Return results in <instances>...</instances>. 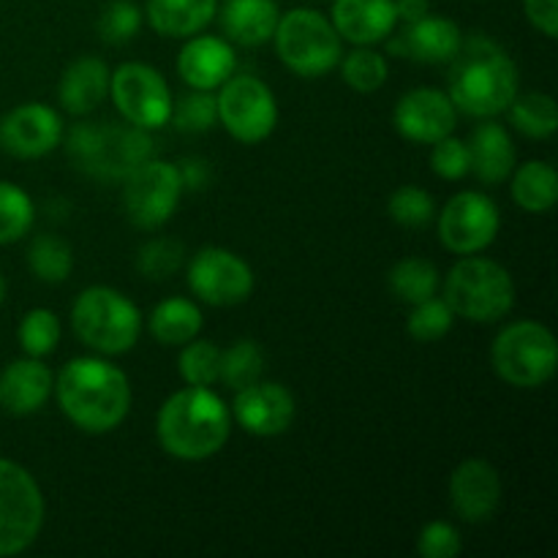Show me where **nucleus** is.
Listing matches in <instances>:
<instances>
[{"label":"nucleus","mask_w":558,"mask_h":558,"mask_svg":"<svg viewBox=\"0 0 558 558\" xmlns=\"http://www.w3.org/2000/svg\"><path fill=\"white\" fill-rule=\"evenodd\" d=\"M434 199L420 185H401L390 196V205H387V213H390L392 221L407 229L428 227L434 221Z\"/></svg>","instance_id":"nucleus-39"},{"label":"nucleus","mask_w":558,"mask_h":558,"mask_svg":"<svg viewBox=\"0 0 558 558\" xmlns=\"http://www.w3.org/2000/svg\"><path fill=\"white\" fill-rule=\"evenodd\" d=\"M174 129L185 131V134H202V131H210L218 123V107L216 98L210 96V90H196L191 96L180 98L178 104H172V118Z\"/></svg>","instance_id":"nucleus-41"},{"label":"nucleus","mask_w":558,"mask_h":558,"mask_svg":"<svg viewBox=\"0 0 558 558\" xmlns=\"http://www.w3.org/2000/svg\"><path fill=\"white\" fill-rule=\"evenodd\" d=\"M156 434L163 450L180 461H205L223 450L232 434V412L210 387L189 385L167 398Z\"/></svg>","instance_id":"nucleus-2"},{"label":"nucleus","mask_w":558,"mask_h":558,"mask_svg":"<svg viewBox=\"0 0 558 558\" xmlns=\"http://www.w3.org/2000/svg\"><path fill=\"white\" fill-rule=\"evenodd\" d=\"M510 123L529 140H548L558 129V109L548 93H523L507 107Z\"/></svg>","instance_id":"nucleus-29"},{"label":"nucleus","mask_w":558,"mask_h":558,"mask_svg":"<svg viewBox=\"0 0 558 558\" xmlns=\"http://www.w3.org/2000/svg\"><path fill=\"white\" fill-rule=\"evenodd\" d=\"M109 96L131 125L153 131L172 118V90L156 69L145 63H123L109 76Z\"/></svg>","instance_id":"nucleus-12"},{"label":"nucleus","mask_w":558,"mask_h":558,"mask_svg":"<svg viewBox=\"0 0 558 558\" xmlns=\"http://www.w3.org/2000/svg\"><path fill=\"white\" fill-rule=\"evenodd\" d=\"M216 14L218 0H147V22L169 38L196 36Z\"/></svg>","instance_id":"nucleus-26"},{"label":"nucleus","mask_w":558,"mask_h":558,"mask_svg":"<svg viewBox=\"0 0 558 558\" xmlns=\"http://www.w3.org/2000/svg\"><path fill=\"white\" fill-rule=\"evenodd\" d=\"M27 267L44 283H63L74 270L71 245L58 234H38L27 248Z\"/></svg>","instance_id":"nucleus-30"},{"label":"nucleus","mask_w":558,"mask_h":558,"mask_svg":"<svg viewBox=\"0 0 558 558\" xmlns=\"http://www.w3.org/2000/svg\"><path fill=\"white\" fill-rule=\"evenodd\" d=\"M44 526V496L33 474L0 458V558L31 548Z\"/></svg>","instance_id":"nucleus-9"},{"label":"nucleus","mask_w":558,"mask_h":558,"mask_svg":"<svg viewBox=\"0 0 558 558\" xmlns=\"http://www.w3.org/2000/svg\"><path fill=\"white\" fill-rule=\"evenodd\" d=\"M466 147L469 172L477 174L480 183H505L515 169V145L501 123L477 125Z\"/></svg>","instance_id":"nucleus-23"},{"label":"nucleus","mask_w":558,"mask_h":558,"mask_svg":"<svg viewBox=\"0 0 558 558\" xmlns=\"http://www.w3.org/2000/svg\"><path fill=\"white\" fill-rule=\"evenodd\" d=\"M180 180H183V189L199 191L205 189V183L210 180V163L202 161V158H185L178 167Z\"/></svg>","instance_id":"nucleus-45"},{"label":"nucleus","mask_w":558,"mask_h":558,"mask_svg":"<svg viewBox=\"0 0 558 558\" xmlns=\"http://www.w3.org/2000/svg\"><path fill=\"white\" fill-rule=\"evenodd\" d=\"M60 341V322L49 308H33L20 322V347L27 357H47Z\"/></svg>","instance_id":"nucleus-35"},{"label":"nucleus","mask_w":558,"mask_h":558,"mask_svg":"<svg viewBox=\"0 0 558 558\" xmlns=\"http://www.w3.org/2000/svg\"><path fill=\"white\" fill-rule=\"evenodd\" d=\"M445 303L461 319L488 325L505 319L512 311L515 283L499 262L469 254L447 276Z\"/></svg>","instance_id":"nucleus-5"},{"label":"nucleus","mask_w":558,"mask_h":558,"mask_svg":"<svg viewBox=\"0 0 558 558\" xmlns=\"http://www.w3.org/2000/svg\"><path fill=\"white\" fill-rule=\"evenodd\" d=\"M142 11L134 0H109L96 22L98 36L107 44H125L140 33Z\"/></svg>","instance_id":"nucleus-40"},{"label":"nucleus","mask_w":558,"mask_h":558,"mask_svg":"<svg viewBox=\"0 0 558 558\" xmlns=\"http://www.w3.org/2000/svg\"><path fill=\"white\" fill-rule=\"evenodd\" d=\"M278 58L298 76L330 74L341 63V36L325 14L314 9H292L278 16L276 33Z\"/></svg>","instance_id":"nucleus-7"},{"label":"nucleus","mask_w":558,"mask_h":558,"mask_svg":"<svg viewBox=\"0 0 558 558\" xmlns=\"http://www.w3.org/2000/svg\"><path fill=\"white\" fill-rule=\"evenodd\" d=\"M276 0H223L221 27L229 41L240 47H262L272 38L278 25Z\"/></svg>","instance_id":"nucleus-24"},{"label":"nucleus","mask_w":558,"mask_h":558,"mask_svg":"<svg viewBox=\"0 0 558 558\" xmlns=\"http://www.w3.org/2000/svg\"><path fill=\"white\" fill-rule=\"evenodd\" d=\"M180 376L185 385L210 387L221 379V349L210 341H189L183 343V352L178 360Z\"/></svg>","instance_id":"nucleus-34"},{"label":"nucleus","mask_w":558,"mask_h":558,"mask_svg":"<svg viewBox=\"0 0 558 558\" xmlns=\"http://www.w3.org/2000/svg\"><path fill=\"white\" fill-rule=\"evenodd\" d=\"M461 44L463 36L456 22L447 16L423 14L420 20L409 22V27L396 41H390V49L417 63H450Z\"/></svg>","instance_id":"nucleus-19"},{"label":"nucleus","mask_w":558,"mask_h":558,"mask_svg":"<svg viewBox=\"0 0 558 558\" xmlns=\"http://www.w3.org/2000/svg\"><path fill=\"white\" fill-rule=\"evenodd\" d=\"M490 360L507 385L534 390L554 379L558 368L556 338L539 322H515L496 336Z\"/></svg>","instance_id":"nucleus-8"},{"label":"nucleus","mask_w":558,"mask_h":558,"mask_svg":"<svg viewBox=\"0 0 558 558\" xmlns=\"http://www.w3.org/2000/svg\"><path fill=\"white\" fill-rule=\"evenodd\" d=\"M461 550V532L447 521L428 523L417 537V554L423 558H456Z\"/></svg>","instance_id":"nucleus-42"},{"label":"nucleus","mask_w":558,"mask_h":558,"mask_svg":"<svg viewBox=\"0 0 558 558\" xmlns=\"http://www.w3.org/2000/svg\"><path fill=\"white\" fill-rule=\"evenodd\" d=\"M390 289L401 303L417 305L423 300L434 298L436 289H439V270L430 265L428 259H401L390 270Z\"/></svg>","instance_id":"nucleus-31"},{"label":"nucleus","mask_w":558,"mask_h":558,"mask_svg":"<svg viewBox=\"0 0 558 558\" xmlns=\"http://www.w3.org/2000/svg\"><path fill=\"white\" fill-rule=\"evenodd\" d=\"M218 123L243 145H256L276 131L278 104L256 76H229L216 98Z\"/></svg>","instance_id":"nucleus-10"},{"label":"nucleus","mask_w":558,"mask_h":558,"mask_svg":"<svg viewBox=\"0 0 558 558\" xmlns=\"http://www.w3.org/2000/svg\"><path fill=\"white\" fill-rule=\"evenodd\" d=\"M512 199L526 213L554 210L558 199L556 169L548 161H529L518 167L515 178H512Z\"/></svg>","instance_id":"nucleus-28"},{"label":"nucleus","mask_w":558,"mask_h":558,"mask_svg":"<svg viewBox=\"0 0 558 558\" xmlns=\"http://www.w3.org/2000/svg\"><path fill=\"white\" fill-rule=\"evenodd\" d=\"M265 374V354L256 341H238L234 347H229L227 352H221V379L229 390H243V387L254 385Z\"/></svg>","instance_id":"nucleus-32"},{"label":"nucleus","mask_w":558,"mask_h":558,"mask_svg":"<svg viewBox=\"0 0 558 558\" xmlns=\"http://www.w3.org/2000/svg\"><path fill=\"white\" fill-rule=\"evenodd\" d=\"M123 183L125 213L140 229L163 227L174 216L185 191L178 167L156 158L140 163Z\"/></svg>","instance_id":"nucleus-11"},{"label":"nucleus","mask_w":558,"mask_h":558,"mask_svg":"<svg viewBox=\"0 0 558 558\" xmlns=\"http://www.w3.org/2000/svg\"><path fill=\"white\" fill-rule=\"evenodd\" d=\"M430 163L434 172L441 180H461L469 174V147L463 140L456 136H445V140L434 142V153H430Z\"/></svg>","instance_id":"nucleus-43"},{"label":"nucleus","mask_w":558,"mask_h":558,"mask_svg":"<svg viewBox=\"0 0 558 558\" xmlns=\"http://www.w3.org/2000/svg\"><path fill=\"white\" fill-rule=\"evenodd\" d=\"M189 287L202 303L227 308L248 300V294L254 292V270L232 251L210 245L191 259Z\"/></svg>","instance_id":"nucleus-14"},{"label":"nucleus","mask_w":558,"mask_h":558,"mask_svg":"<svg viewBox=\"0 0 558 558\" xmlns=\"http://www.w3.org/2000/svg\"><path fill=\"white\" fill-rule=\"evenodd\" d=\"M63 140V120L47 104H22L0 118V150L14 158H41Z\"/></svg>","instance_id":"nucleus-15"},{"label":"nucleus","mask_w":558,"mask_h":558,"mask_svg":"<svg viewBox=\"0 0 558 558\" xmlns=\"http://www.w3.org/2000/svg\"><path fill=\"white\" fill-rule=\"evenodd\" d=\"M341 74L347 80V85L357 93H374L379 90L387 82V60L385 54L374 52V49H354L352 54H347L341 63Z\"/></svg>","instance_id":"nucleus-36"},{"label":"nucleus","mask_w":558,"mask_h":558,"mask_svg":"<svg viewBox=\"0 0 558 558\" xmlns=\"http://www.w3.org/2000/svg\"><path fill=\"white\" fill-rule=\"evenodd\" d=\"M450 101L469 118L507 112L518 96V69L488 36H472L450 60Z\"/></svg>","instance_id":"nucleus-3"},{"label":"nucleus","mask_w":558,"mask_h":558,"mask_svg":"<svg viewBox=\"0 0 558 558\" xmlns=\"http://www.w3.org/2000/svg\"><path fill=\"white\" fill-rule=\"evenodd\" d=\"M33 221H36V207L31 196L20 185L0 180V245L25 238Z\"/></svg>","instance_id":"nucleus-33"},{"label":"nucleus","mask_w":558,"mask_h":558,"mask_svg":"<svg viewBox=\"0 0 558 558\" xmlns=\"http://www.w3.org/2000/svg\"><path fill=\"white\" fill-rule=\"evenodd\" d=\"M529 22L537 27L543 36H558V0H523Z\"/></svg>","instance_id":"nucleus-44"},{"label":"nucleus","mask_w":558,"mask_h":558,"mask_svg":"<svg viewBox=\"0 0 558 558\" xmlns=\"http://www.w3.org/2000/svg\"><path fill=\"white\" fill-rule=\"evenodd\" d=\"M234 63L232 44L218 36H194L180 49L178 71L194 90H216L232 76Z\"/></svg>","instance_id":"nucleus-22"},{"label":"nucleus","mask_w":558,"mask_h":558,"mask_svg":"<svg viewBox=\"0 0 558 558\" xmlns=\"http://www.w3.org/2000/svg\"><path fill=\"white\" fill-rule=\"evenodd\" d=\"M65 150L74 167L87 178L120 183L140 163L153 158V140L145 129L131 123H76L69 131Z\"/></svg>","instance_id":"nucleus-4"},{"label":"nucleus","mask_w":558,"mask_h":558,"mask_svg":"<svg viewBox=\"0 0 558 558\" xmlns=\"http://www.w3.org/2000/svg\"><path fill=\"white\" fill-rule=\"evenodd\" d=\"M54 387L63 414L85 434H109L129 417V376L107 360H71L63 365Z\"/></svg>","instance_id":"nucleus-1"},{"label":"nucleus","mask_w":558,"mask_h":558,"mask_svg":"<svg viewBox=\"0 0 558 558\" xmlns=\"http://www.w3.org/2000/svg\"><path fill=\"white\" fill-rule=\"evenodd\" d=\"M232 414L243 430L254 436H281L294 423V396L276 381H254L238 390L232 403Z\"/></svg>","instance_id":"nucleus-17"},{"label":"nucleus","mask_w":558,"mask_h":558,"mask_svg":"<svg viewBox=\"0 0 558 558\" xmlns=\"http://www.w3.org/2000/svg\"><path fill=\"white\" fill-rule=\"evenodd\" d=\"M330 22L341 38L371 47L390 38L398 25V11L392 0H336Z\"/></svg>","instance_id":"nucleus-20"},{"label":"nucleus","mask_w":558,"mask_h":558,"mask_svg":"<svg viewBox=\"0 0 558 558\" xmlns=\"http://www.w3.org/2000/svg\"><path fill=\"white\" fill-rule=\"evenodd\" d=\"M185 251L178 240L172 238H158L150 240L140 248L136 254V270L142 272L150 281H163V278H172L174 272L183 267Z\"/></svg>","instance_id":"nucleus-38"},{"label":"nucleus","mask_w":558,"mask_h":558,"mask_svg":"<svg viewBox=\"0 0 558 558\" xmlns=\"http://www.w3.org/2000/svg\"><path fill=\"white\" fill-rule=\"evenodd\" d=\"M501 227L499 207L480 191H461L439 216V238L452 254H480L496 240Z\"/></svg>","instance_id":"nucleus-13"},{"label":"nucleus","mask_w":558,"mask_h":558,"mask_svg":"<svg viewBox=\"0 0 558 558\" xmlns=\"http://www.w3.org/2000/svg\"><path fill=\"white\" fill-rule=\"evenodd\" d=\"M52 390V371L38 363V357L14 360L0 374V409L14 417H25L44 409Z\"/></svg>","instance_id":"nucleus-21"},{"label":"nucleus","mask_w":558,"mask_h":558,"mask_svg":"<svg viewBox=\"0 0 558 558\" xmlns=\"http://www.w3.org/2000/svg\"><path fill=\"white\" fill-rule=\"evenodd\" d=\"M392 120L403 140L417 142V145H434L452 134L458 114L456 104L450 101L447 93L436 90V87H417L398 101Z\"/></svg>","instance_id":"nucleus-16"},{"label":"nucleus","mask_w":558,"mask_h":558,"mask_svg":"<svg viewBox=\"0 0 558 558\" xmlns=\"http://www.w3.org/2000/svg\"><path fill=\"white\" fill-rule=\"evenodd\" d=\"M109 69L104 60L87 58L74 60L65 69L63 80H60V104L69 114H90L93 109L101 107V101L109 93Z\"/></svg>","instance_id":"nucleus-25"},{"label":"nucleus","mask_w":558,"mask_h":558,"mask_svg":"<svg viewBox=\"0 0 558 558\" xmlns=\"http://www.w3.org/2000/svg\"><path fill=\"white\" fill-rule=\"evenodd\" d=\"M452 510L466 523H483L494 518L501 501V480L494 463L483 458H469L450 477Z\"/></svg>","instance_id":"nucleus-18"},{"label":"nucleus","mask_w":558,"mask_h":558,"mask_svg":"<svg viewBox=\"0 0 558 558\" xmlns=\"http://www.w3.org/2000/svg\"><path fill=\"white\" fill-rule=\"evenodd\" d=\"M452 319L456 314L450 311V305L445 300L434 298L423 300V303L414 305L412 316H409V336L420 343H436L452 330Z\"/></svg>","instance_id":"nucleus-37"},{"label":"nucleus","mask_w":558,"mask_h":558,"mask_svg":"<svg viewBox=\"0 0 558 558\" xmlns=\"http://www.w3.org/2000/svg\"><path fill=\"white\" fill-rule=\"evenodd\" d=\"M3 300H5V278L0 276V303H3Z\"/></svg>","instance_id":"nucleus-47"},{"label":"nucleus","mask_w":558,"mask_h":558,"mask_svg":"<svg viewBox=\"0 0 558 558\" xmlns=\"http://www.w3.org/2000/svg\"><path fill=\"white\" fill-rule=\"evenodd\" d=\"M398 11V20L414 22L423 14H428V0H392Z\"/></svg>","instance_id":"nucleus-46"},{"label":"nucleus","mask_w":558,"mask_h":558,"mask_svg":"<svg viewBox=\"0 0 558 558\" xmlns=\"http://www.w3.org/2000/svg\"><path fill=\"white\" fill-rule=\"evenodd\" d=\"M202 330V311L185 298H169L150 314V332L163 347H183Z\"/></svg>","instance_id":"nucleus-27"},{"label":"nucleus","mask_w":558,"mask_h":558,"mask_svg":"<svg viewBox=\"0 0 558 558\" xmlns=\"http://www.w3.org/2000/svg\"><path fill=\"white\" fill-rule=\"evenodd\" d=\"M71 327L85 347L101 354H123L140 341L142 314L118 289L90 287L71 305Z\"/></svg>","instance_id":"nucleus-6"}]
</instances>
